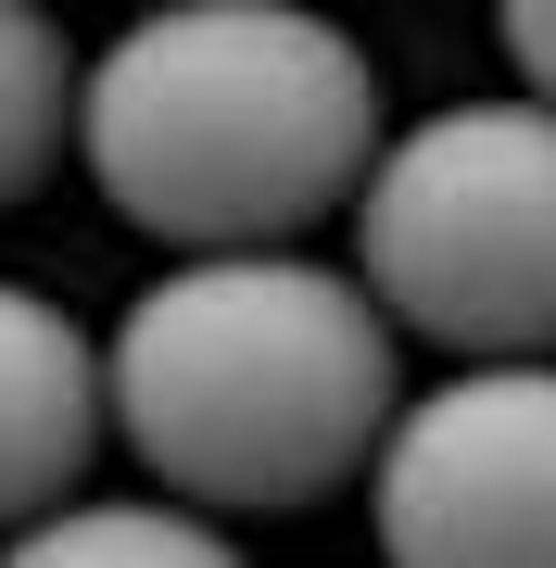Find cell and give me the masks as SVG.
Masks as SVG:
<instances>
[{
	"label": "cell",
	"instance_id": "1",
	"mask_svg": "<svg viewBox=\"0 0 556 568\" xmlns=\"http://www.w3.org/2000/svg\"><path fill=\"white\" fill-rule=\"evenodd\" d=\"M367 265H316L291 241L178 253L140 304L114 316V443L140 480L190 493L215 518H291L354 493L405 417V366Z\"/></svg>",
	"mask_w": 556,
	"mask_h": 568
},
{
	"label": "cell",
	"instance_id": "2",
	"mask_svg": "<svg viewBox=\"0 0 556 568\" xmlns=\"http://www.w3.org/2000/svg\"><path fill=\"white\" fill-rule=\"evenodd\" d=\"M77 164L165 253L304 241L380 164V63L316 0H140L89 51Z\"/></svg>",
	"mask_w": 556,
	"mask_h": 568
},
{
	"label": "cell",
	"instance_id": "3",
	"mask_svg": "<svg viewBox=\"0 0 556 568\" xmlns=\"http://www.w3.org/2000/svg\"><path fill=\"white\" fill-rule=\"evenodd\" d=\"M354 265L443 354H556V102H443L354 190Z\"/></svg>",
	"mask_w": 556,
	"mask_h": 568
},
{
	"label": "cell",
	"instance_id": "4",
	"mask_svg": "<svg viewBox=\"0 0 556 568\" xmlns=\"http://www.w3.org/2000/svg\"><path fill=\"white\" fill-rule=\"evenodd\" d=\"M367 518L417 568H556V354H455L392 417Z\"/></svg>",
	"mask_w": 556,
	"mask_h": 568
},
{
	"label": "cell",
	"instance_id": "5",
	"mask_svg": "<svg viewBox=\"0 0 556 568\" xmlns=\"http://www.w3.org/2000/svg\"><path fill=\"white\" fill-rule=\"evenodd\" d=\"M114 429V379H102V342L51 304V291L0 278V544L26 518H51L63 493L89 480Z\"/></svg>",
	"mask_w": 556,
	"mask_h": 568
},
{
	"label": "cell",
	"instance_id": "6",
	"mask_svg": "<svg viewBox=\"0 0 556 568\" xmlns=\"http://www.w3.org/2000/svg\"><path fill=\"white\" fill-rule=\"evenodd\" d=\"M13 556H39V568H215L228 556V518L215 506H190V493H63L51 518H26L13 530Z\"/></svg>",
	"mask_w": 556,
	"mask_h": 568
},
{
	"label": "cell",
	"instance_id": "7",
	"mask_svg": "<svg viewBox=\"0 0 556 568\" xmlns=\"http://www.w3.org/2000/svg\"><path fill=\"white\" fill-rule=\"evenodd\" d=\"M77 102H89V63L63 51L51 0H0V215L26 190H51L63 140H77Z\"/></svg>",
	"mask_w": 556,
	"mask_h": 568
},
{
	"label": "cell",
	"instance_id": "8",
	"mask_svg": "<svg viewBox=\"0 0 556 568\" xmlns=\"http://www.w3.org/2000/svg\"><path fill=\"white\" fill-rule=\"evenodd\" d=\"M494 39H506V63H518V89L556 102V0H494Z\"/></svg>",
	"mask_w": 556,
	"mask_h": 568
}]
</instances>
